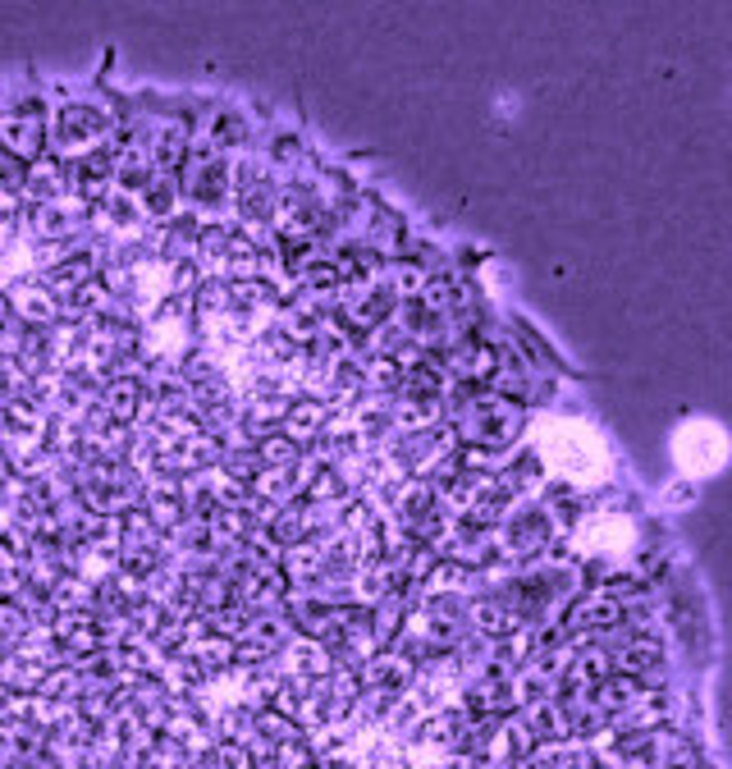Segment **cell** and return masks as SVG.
Returning <instances> with one entry per match:
<instances>
[{
    "mask_svg": "<svg viewBox=\"0 0 732 769\" xmlns=\"http://www.w3.org/2000/svg\"><path fill=\"white\" fill-rule=\"evenodd\" d=\"M463 435H472L476 449H499L522 431V408H513V399L504 394H476L463 403Z\"/></svg>",
    "mask_w": 732,
    "mask_h": 769,
    "instance_id": "6da1fadb",
    "label": "cell"
},
{
    "mask_svg": "<svg viewBox=\"0 0 732 769\" xmlns=\"http://www.w3.org/2000/svg\"><path fill=\"white\" fill-rule=\"evenodd\" d=\"M106 129H110V115L106 110H97V106H65L60 110V120H55V142L65 147V152H74V156H83L87 147H97L101 138H106Z\"/></svg>",
    "mask_w": 732,
    "mask_h": 769,
    "instance_id": "7a4b0ae2",
    "label": "cell"
},
{
    "mask_svg": "<svg viewBox=\"0 0 732 769\" xmlns=\"http://www.w3.org/2000/svg\"><path fill=\"white\" fill-rule=\"evenodd\" d=\"M183 197V188H179V179H174V174H151V184L142 188V216L147 220H170L174 216V202H179Z\"/></svg>",
    "mask_w": 732,
    "mask_h": 769,
    "instance_id": "3957f363",
    "label": "cell"
},
{
    "mask_svg": "<svg viewBox=\"0 0 732 769\" xmlns=\"http://www.w3.org/2000/svg\"><path fill=\"white\" fill-rule=\"evenodd\" d=\"M412 660H403V650H389V655H376V660H366L362 669V683L366 687H399L412 678Z\"/></svg>",
    "mask_w": 732,
    "mask_h": 769,
    "instance_id": "277c9868",
    "label": "cell"
},
{
    "mask_svg": "<svg viewBox=\"0 0 732 769\" xmlns=\"http://www.w3.org/2000/svg\"><path fill=\"white\" fill-rule=\"evenodd\" d=\"M321 417H325V403H316V399L289 403V412H284V435H289L293 445H302V440H312V435L321 431Z\"/></svg>",
    "mask_w": 732,
    "mask_h": 769,
    "instance_id": "5b68a950",
    "label": "cell"
},
{
    "mask_svg": "<svg viewBox=\"0 0 732 769\" xmlns=\"http://www.w3.org/2000/svg\"><path fill=\"white\" fill-rule=\"evenodd\" d=\"M14 312L23 316V321H51L55 316V303H51V293L46 289H37V284H19L14 289Z\"/></svg>",
    "mask_w": 732,
    "mask_h": 769,
    "instance_id": "8992f818",
    "label": "cell"
},
{
    "mask_svg": "<svg viewBox=\"0 0 732 769\" xmlns=\"http://www.w3.org/2000/svg\"><path fill=\"white\" fill-rule=\"evenodd\" d=\"M106 403L115 408V417H129V408H133V385H129V380H119L115 390L106 394Z\"/></svg>",
    "mask_w": 732,
    "mask_h": 769,
    "instance_id": "52a82bcc",
    "label": "cell"
}]
</instances>
